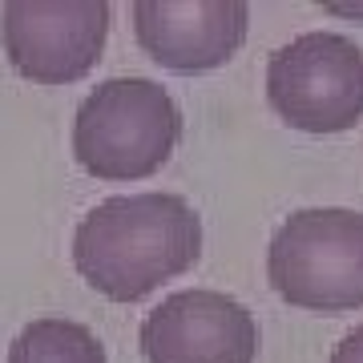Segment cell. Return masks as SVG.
Listing matches in <instances>:
<instances>
[{"mask_svg": "<svg viewBox=\"0 0 363 363\" xmlns=\"http://www.w3.org/2000/svg\"><path fill=\"white\" fill-rule=\"evenodd\" d=\"M202 255V218L178 194H121L93 206L73 234V267L97 295L138 303Z\"/></svg>", "mask_w": 363, "mask_h": 363, "instance_id": "cell-1", "label": "cell"}, {"mask_svg": "<svg viewBox=\"0 0 363 363\" xmlns=\"http://www.w3.org/2000/svg\"><path fill=\"white\" fill-rule=\"evenodd\" d=\"M178 138V105L150 77L101 81L73 117V157L101 182H138L157 174Z\"/></svg>", "mask_w": 363, "mask_h": 363, "instance_id": "cell-2", "label": "cell"}, {"mask_svg": "<svg viewBox=\"0 0 363 363\" xmlns=\"http://www.w3.org/2000/svg\"><path fill=\"white\" fill-rule=\"evenodd\" d=\"M267 274L274 295L303 311L363 307V214L343 206L291 214L271 238Z\"/></svg>", "mask_w": 363, "mask_h": 363, "instance_id": "cell-3", "label": "cell"}, {"mask_svg": "<svg viewBox=\"0 0 363 363\" xmlns=\"http://www.w3.org/2000/svg\"><path fill=\"white\" fill-rule=\"evenodd\" d=\"M267 97L303 133H343L363 117V49L339 33H303L267 61Z\"/></svg>", "mask_w": 363, "mask_h": 363, "instance_id": "cell-4", "label": "cell"}, {"mask_svg": "<svg viewBox=\"0 0 363 363\" xmlns=\"http://www.w3.org/2000/svg\"><path fill=\"white\" fill-rule=\"evenodd\" d=\"M109 37L105 0H9L0 9V45L21 77L73 85L101 61Z\"/></svg>", "mask_w": 363, "mask_h": 363, "instance_id": "cell-5", "label": "cell"}, {"mask_svg": "<svg viewBox=\"0 0 363 363\" xmlns=\"http://www.w3.org/2000/svg\"><path fill=\"white\" fill-rule=\"evenodd\" d=\"M142 351L150 363H255L259 323L222 291H178L145 315Z\"/></svg>", "mask_w": 363, "mask_h": 363, "instance_id": "cell-6", "label": "cell"}, {"mask_svg": "<svg viewBox=\"0 0 363 363\" xmlns=\"http://www.w3.org/2000/svg\"><path fill=\"white\" fill-rule=\"evenodd\" d=\"M247 4L238 0H142L133 33L150 61L174 73H206L226 65L247 40Z\"/></svg>", "mask_w": 363, "mask_h": 363, "instance_id": "cell-7", "label": "cell"}, {"mask_svg": "<svg viewBox=\"0 0 363 363\" xmlns=\"http://www.w3.org/2000/svg\"><path fill=\"white\" fill-rule=\"evenodd\" d=\"M9 363H105V347L89 327L61 315H45L13 339Z\"/></svg>", "mask_w": 363, "mask_h": 363, "instance_id": "cell-8", "label": "cell"}, {"mask_svg": "<svg viewBox=\"0 0 363 363\" xmlns=\"http://www.w3.org/2000/svg\"><path fill=\"white\" fill-rule=\"evenodd\" d=\"M331 363H363V323L339 339V347L331 351Z\"/></svg>", "mask_w": 363, "mask_h": 363, "instance_id": "cell-9", "label": "cell"}, {"mask_svg": "<svg viewBox=\"0 0 363 363\" xmlns=\"http://www.w3.org/2000/svg\"><path fill=\"white\" fill-rule=\"evenodd\" d=\"M327 13H335V16H363V4H327Z\"/></svg>", "mask_w": 363, "mask_h": 363, "instance_id": "cell-10", "label": "cell"}]
</instances>
